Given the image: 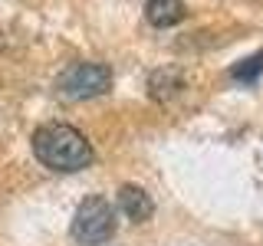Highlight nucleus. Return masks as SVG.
Segmentation results:
<instances>
[{
    "label": "nucleus",
    "instance_id": "423d86ee",
    "mask_svg": "<svg viewBox=\"0 0 263 246\" xmlns=\"http://www.w3.org/2000/svg\"><path fill=\"white\" fill-rule=\"evenodd\" d=\"M260 72H263V49L237 63L234 69H230V79H234V82H247V86H250V82L260 79Z\"/></svg>",
    "mask_w": 263,
    "mask_h": 246
},
{
    "label": "nucleus",
    "instance_id": "f257e3e1",
    "mask_svg": "<svg viewBox=\"0 0 263 246\" xmlns=\"http://www.w3.org/2000/svg\"><path fill=\"white\" fill-rule=\"evenodd\" d=\"M33 154L36 161L49 171H63V174H72V171H82L92 164V145L86 141L79 128L63 125V121H49V125H40L33 131Z\"/></svg>",
    "mask_w": 263,
    "mask_h": 246
},
{
    "label": "nucleus",
    "instance_id": "20e7f679",
    "mask_svg": "<svg viewBox=\"0 0 263 246\" xmlns=\"http://www.w3.org/2000/svg\"><path fill=\"white\" fill-rule=\"evenodd\" d=\"M119 210L125 213L132 223H145V220L155 213V203H152V197H148L142 187L125 184V187H119Z\"/></svg>",
    "mask_w": 263,
    "mask_h": 246
},
{
    "label": "nucleus",
    "instance_id": "f03ea898",
    "mask_svg": "<svg viewBox=\"0 0 263 246\" xmlns=\"http://www.w3.org/2000/svg\"><path fill=\"white\" fill-rule=\"evenodd\" d=\"M115 236V210L105 197H86L72 217V240L82 246H102Z\"/></svg>",
    "mask_w": 263,
    "mask_h": 246
},
{
    "label": "nucleus",
    "instance_id": "39448f33",
    "mask_svg": "<svg viewBox=\"0 0 263 246\" xmlns=\"http://www.w3.org/2000/svg\"><path fill=\"white\" fill-rule=\"evenodd\" d=\"M184 16H187L184 0H148L145 4V20L152 23V27H158V30L175 27V23H181Z\"/></svg>",
    "mask_w": 263,
    "mask_h": 246
},
{
    "label": "nucleus",
    "instance_id": "7ed1b4c3",
    "mask_svg": "<svg viewBox=\"0 0 263 246\" xmlns=\"http://www.w3.org/2000/svg\"><path fill=\"white\" fill-rule=\"evenodd\" d=\"M56 89L66 98H96L112 89V69L105 63H72L60 72Z\"/></svg>",
    "mask_w": 263,
    "mask_h": 246
}]
</instances>
